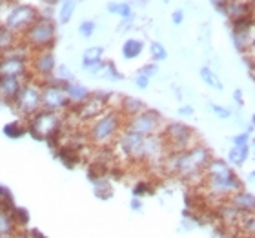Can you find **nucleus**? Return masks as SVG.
<instances>
[{"label": "nucleus", "mask_w": 255, "mask_h": 238, "mask_svg": "<svg viewBox=\"0 0 255 238\" xmlns=\"http://www.w3.org/2000/svg\"><path fill=\"white\" fill-rule=\"evenodd\" d=\"M210 2L217 7L219 13H223V15H224V11H226V4H228L230 0H210Z\"/></svg>", "instance_id": "obj_41"}, {"label": "nucleus", "mask_w": 255, "mask_h": 238, "mask_svg": "<svg viewBox=\"0 0 255 238\" xmlns=\"http://www.w3.org/2000/svg\"><path fill=\"white\" fill-rule=\"evenodd\" d=\"M232 142H234V146H237V148H241V146H250V133L243 131V133H239V135H235V137L232 138Z\"/></svg>", "instance_id": "obj_36"}, {"label": "nucleus", "mask_w": 255, "mask_h": 238, "mask_svg": "<svg viewBox=\"0 0 255 238\" xmlns=\"http://www.w3.org/2000/svg\"><path fill=\"white\" fill-rule=\"evenodd\" d=\"M31 238H46V237H44V235H40L38 231H33V233H31Z\"/></svg>", "instance_id": "obj_46"}, {"label": "nucleus", "mask_w": 255, "mask_h": 238, "mask_svg": "<svg viewBox=\"0 0 255 238\" xmlns=\"http://www.w3.org/2000/svg\"><path fill=\"white\" fill-rule=\"evenodd\" d=\"M26 82V79H0V102L13 106V102Z\"/></svg>", "instance_id": "obj_15"}, {"label": "nucleus", "mask_w": 255, "mask_h": 238, "mask_svg": "<svg viewBox=\"0 0 255 238\" xmlns=\"http://www.w3.org/2000/svg\"><path fill=\"white\" fill-rule=\"evenodd\" d=\"M235 231L243 238H255V211L243 213V217H241Z\"/></svg>", "instance_id": "obj_21"}, {"label": "nucleus", "mask_w": 255, "mask_h": 238, "mask_svg": "<svg viewBox=\"0 0 255 238\" xmlns=\"http://www.w3.org/2000/svg\"><path fill=\"white\" fill-rule=\"evenodd\" d=\"M133 84L137 85L138 89H146L149 85V77H146V75H140L138 73L137 77H135V80H133Z\"/></svg>", "instance_id": "obj_39"}, {"label": "nucleus", "mask_w": 255, "mask_h": 238, "mask_svg": "<svg viewBox=\"0 0 255 238\" xmlns=\"http://www.w3.org/2000/svg\"><path fill=\"white\" fill-rule=\"evenodd\" d=\"M124 120L126 118L121 115L119 109H108L101 117L93 120L88 126V142L95 148H110L115 144L117 137L124 129Z\"/></svg>", "instance_id": "obj_3"}, {"label": "nucleus", "mask_w": 255, "mask_h": 238, "mask_svg": "<svg viewBox=\"0 0 255 238\" xmlns=\"http://www.w3.org/2000/svg\"><path fill=\"white\" fill-rule=\"evenodd\" d=\"M201 185L208 198L215 200V206L228 200L234 193L243 189L239 175L230 167L228 162H224L223 159H215V157H212V160L208 162Z\"/></svg>", "instance_id": "obj_2"}, {"label": "nucleus", "mask_w": 255, "mask_h": 238, "mask_svg": "<svg viewBox=\"0 0 255 238\" xmlns=\"http://www.w3.org/2000/svg\"><path fill=\"white\" fill-rule=\"evenodd\" d=\"M24 44L29 46L33 51H42V49H51L55 40H57V29L51 18L40 16L24 35Z\"/></svg>", "instance_id": "obj_8"}, {"label": "nucleus", "mask_w": 255, "mask_h": 238, "mask_svg": "<svg viewBox=\"0 0 255 238\" xmlns=\"http://www.w3.org/2000/svg\"><path fill=\"white\" fill-rule=\"evenodd\" d=\"M215 213H217V218L221 220V224L230 229H234V231L237 228V224H239L241 217H243V213L235 206H232L228 200H224L219 206H215Z\"/></svg>", "instance_id": "obj_16"}, {"label": "nucleus", "mask_w": 255, "mask_h": 238, "mask_svg": "<svg viewBox=\"0 0 255 238\" xmlns=\"http://www.w3.org/2000/svg\"><path fill=\"white\" fill-rule=\"evenodd\" d=\"M40 18L33 5L13 4L11 0H4L0 4V24L5 26L11 33H24Z\"/></svg>", "instance_id": "obj_4"}, {"label": "nucleus", "mask_w": 255, "mask_h": 238, "mask_svg": "<svg viewBox=\"0 0 255 238\" xmlns=\"http://www.w3.org/2000/svg\"><path fill=\"white\" fill-rule=\"evenodd\" d=\"M27 131V127L20 122H11V124H5L4 127V135L7 138H20L24 133Z\"/></svg>", "instance_id": "obj_30"}, {"label": "nucleus", "mask_w": 255, "mask_h": 238, "mask_svg": "<svg viewBox=\"0 0 255 238\" xmlns=\"http://www.w3.org/2000/svg\"><path fill=\"white\" fill-rule=\"evenodd\" d=\"M138 73H140V75H146V77H149V79H151L153 75L159 73V66H157L155 62L153 64H146L144 68H140V71H138Z\"/></svg>", "instance_id": "obj_38"}, {"label": "nucleus", "mask_w": 255, "mask_h": 238, "mask_svg": "<svg viewBox=\"0 0 255 238\" xmlns=\"http://www.w3.org/2000/svg\"><path fill=\"white\" fill-rule=\"evenodd\" d=\"M144 138L146 137L138 133L123 129L115 140V157H121L128 162H142Z\"/></svg>", "instance_id": "obj_11"}, {"label": "nucleus", "mask_w": 255, "mask_h": 238, "mask_svg": "<svg viewBox=\"0 0 255 238\" xmlns=\"http://www.w3.org/2000/svg\"><path fill=\"white\" fill-rule=\"evenodd\" d=\"M133 2H137V4H146V0H133Z\"/></svg>", "instance_id": "obj_49"}, {"label": "nucleus", "mask_w": 255, "mask_h": 238, "mask_svg": "<svg viewBox=\"0 0 255 238\" xmlns=\"http://www.w3.org/2000/svg\"><path fill=\"white\" fill-rule=\"evenodd\" d=\"M75 5H77V0H62V5H60L59 11V18L62 24H68L71 20V16L75 13Z\"/></svg>", "instance_id": "obj_29"}, {"label": "nucleus", "mask_w": 255, "mask_h": 238, "mask_svg": "<svg viewBox=\"0 0 255 238\" xmlns=\"http://www.w3.org/2000/svg\"><path fill=\"white\" fill-rule=\"evenodd\" d=\"M234 100L237 102L241 107L245 106V100H243V89H235L234 91Z\"/></svg>", "instance_id": "obj_44"}, {"label": "nucleus", "mask_w": 255, "mask_h": 238, "mask_svg": "<svg viewBox=\"0 0 255 238\" xmlns=\"http://www.w3.org/2000/svg\"><path fill=\"white\" fill-rule=\"evenodd\" d=\"M151 193V187H149L148 182H138L135 187H133V196H138V198H142L144 195H148Z\"/></svg>", "instance_id": "obj_37"}, {"label": "nucleus", "mask_w": 255, "mask_h": 238, "mask_svg": "<svg viewBox=\"0 0 255 238\" xmlns=\"http://www.w3.org/2000/svg\"><path fill=\"white\" fill-rule=\"evenodd\" d=\"M29 69H33V73H35L33 79L40 80V82L51 79L55 69H57V60H55V55L51 53V49L35 51L33 59L29 60Z\"/></svg>", "instance_id": "obj_14"}, {"label": "nucleus", "mask_w": 255, "mask_h": 238, "mask_svg": "<svg viewBox=\"0 0 255 238\" xmlns=\"http://www.w3.org/2000/svg\"><path fill=\"white\" fill-rule=\"evenodd\" d=\"M44 2H46L48 5H57L60 2V0H44Z\"/></svg>", "instance_id": "obj_45"}, {"label": "nucleus", "mask_w": 255, "mask_h": 238, "mask_svg": "<svg viewBox=\"0 0 255 238\" xmlns=\"http://www.w3.org/2000/svg\"><path fill=\"white\" fill-rule=\"evenodd\" d=\"M144 51V44L137 38H128L123 44V57L126 60H135Z\"/></svg>", "instance_id": "obj_24"}, {"label": "nucleus", "mask_w": 255, "mask_h": 238, "mask_svg": "<svg viewBox=\"0 0 255 238\" xmlns=\"http://www.w3.org/2000/svg\"><path fill=\"white\" fill-rule=\"evenodd\" d=\"M102 55H104V49L102 48H90L84 51V57H82V69H88L90 66L93 64L101 62L102 60Z\"/></svg>", "instance_id": "obj_25"}, {"label": "nucleus", "mask_w": 255, "mask_h": 238, "mask_svg": "<svg viewBox=\"0 0 255 238\" xmlns=\"http://www.w3.org/2000/svg\"><path fill=\"white\" fill-rule=\"evenodd\" d=\"M160 135L164 137L170 153L188 151L190 148L199 144V138H197V133L193 131V127H190L184 122H168Z\"/></svg>", "instance_id": "obj_7"}, {"label": "nucleus", "mask_w": 255, "mask_h": 238, "mask_svg": "<svg viewBox=\"0 0 255 238\" xmlns=\"http://www.w3.org/2000/svg\"><path fill=\"white\" fill-rule=\"evenodd\" d=\"M179 115H181V117H191V115H193V107L191 106H181Z\"/></svg>", "instance_id": "obj_43"}, {"label": "nucleus", "mask_w": 255, "mask_h": 238, "mask_svg": "<svg viewBox=\"0 0 255 238\" xmlns=\"http://www.w3.org/2000/svg\"><path fill=\"white\" fill-rule=\"evenodd\" d=\"M129 207H131L133 211H142V198H138V196H133L131 202H129Z\"/></svg>", "instance_id": "obj_40"}, {"label": "nucleus", "mask_w": 255, "mask_h": 238, "mask_svg": "<svg viewBox=\"0 0 255 238\" xmlns=\"http://www.w3.org/2000/svg\"><path fill=\"white\" fill-rule=\"evenodd\" d=\"M212 149H208L204 144L199 142L188 151L168 155L162 162V171L166 175L179 176V178L188 180V182L199 180V184H202L204 169H206L208 162L212 160Z\"/></svg>", "instance_id": "obj_1"}, {"label": "nucleus", "mask_w": 255, "mask_h": 238, "mask_svg": "<svg viewBox=\"0 0 255 238\" xmlns=\"http://www.w3.org/2000/svg\"><path fill=\"white\" fill-rule=\"evenodd\" d=\"M171 20H173V24H175V26L182 24V20H184V13H182L181 9L173 11V15H171Z\"/></svg>", "instance_id": "obj_42"}, {"label": "nucleus", "mask_w": 255, "mask_h": 238, "mask_svg": "<svg viewBox=\"0 0 255 238\" xmlns=\"http://www.w3.org/2000/svg\"><path fill=\"white\" fill-rule=\"evenodd\" d=\"M228 202L232 204V206L237 207L241 213H254L255 211V195L250 193V191H246L245 187L230 196Z\"/></svg>", "instance_id": "obj_17"}, {"label": "nucleus", "mask_w": 255, "mask_h": 238, "mask_svg": "<svg viewBox=\"0 0 255 238\" xmlns=\"http://www.w3.org/2000/svg\"><path fill=\"white\" fill-rule=\"evenodd\" d=\"M15 44H16L15 33H11L7 27L0 24V55L4 53V51H7V49H11Z\"/></svg>", "instance_id": "obj_27"}, {"label": "nucleus", "mask_w": 255, "mask_h": 238, "mask_svg": "<svg viewBox=\"0 0 255 238\" xmlns=\"http://www.w3.org/2000/svg\"><path fill=\"white\" fill-rule=\"evenodd\" d=\"M250 5H252V9H254V13H255V0H250Z\"/></svg>", "instance_id": "obj_48"}, {"label": "nucleus", "mask_w": 255, "mask_h": 238, "mask_svg": "<svg viewBox=\"0 0 255 238\" xmlns=\"http://www.w3.org/2000/svg\"><path fill=\"white\" fill-rule=\"evenodd\" d=\"M162 2H164V4H170V2H171V0H162Z\"/></svg>", "instance_id": "obj_51"}, {"label": "nucleus", "mask_w": 255, "mask_h": 238, "mask_svg": "<svg viewBox=\"0 0 255 238\" xmlns=\"http://www.w3.org/2000/svg\"><path fill=\"white\" fill-rule=\"evenodd\" d=\"M11 107H15V111L26 120L37 115L42 109V82L37 79L27 80Z\"/></svg>", "instance_id": "obj_6"}, {"label": "nucleus", "mask_w": 255, "mask_h": 238, "mask_svg": "<svg viewBox=\"0 0 255 238\" xmlns=\"http://www.w3.org/2000/svg\"><path fill=\"white\" fill-rule=\"evenodd\" d=\"M248 180H252V182H255V171H250V173H248Z\"/></svg>", "instance_id": "obj_47"}, {"label": "nucleus", "mask_w": 255, "mask_h": 238, "mask_svg": "<svg viewBox=\"0 0 255 238\" xmlns=\"http://www.w3.org/2000/svg\"><path fill=\"white\" fill-rule=\"evenodd\" d=\"M148 109V106L144 104L142 100H138L135 96H123L121 98V106H119V111L124 118H131L138 113H142Z\"/></svg>", "instance_id": "obj_20"}, {"label": "nucleus", "mask_w": 255, "mask_h": 238, "mask_svg": "<svg viewBox=\"0 0 255 238\" xmlns=\"http://www.w3.org/2000/svg\"><path fill=\"white\" fill-rule=\"evenodd\" d=\"M149 55H151V59L155 62H162L168 57V51H166V48L160 42H151L149 44Z\"/></svg>", "instance_id": "obj_31"}, {"label": "nucleus", "mask_w": 255, "mask_h": 238, "mask_svg": "<svg viewBox=\"0 0 255 238\" xmlns=\"http://www.w3.org/2000/svg\"><path fill=\"white\" fill-rule=\"evenodd\" d=\"M13 207H0V238H15L16 237V222L11 213Z\"/></svg>", "instance_id": "obj_19"}, {"label": "nucleus", "mask_w": 255, "mask_h": 238, "mask_svg": "<svg viewBox=\"0 0 255 238\" xmlns=\"http://www.w3.org/2000/svg\"><path fill=\"white\" fill-rule=\"evenodd\" d=\"M164 118L159 111L155 109H146V111L138 113L135 117L126 118L124 120V129H129L133 133H138L142 137H151V135H160L164 129Z\"/></svg>", "instance_id": "obj_10"}, {"label": "nucleus", "mask_w": 255, "mask_h": 238, "mask_svg": "<svg viewBox=\"0 0 255 238\" xmlns=\"http://www.w3.org/2000/svg\"><path fill=\"white\" fill-rule=\"evenodd\" d=\"M55 79L60 80V82H64V84H68V82H75V75L69 71L68 66H64V64H60V66H57V69H55Z\"/></svg>", "instance_id": "obj_32"}, {"label": "nucleus", "mask_w": 255, "mask_h": 238, "mask_svg": "<svg viewBox=\"0 0 255 238\" xmlns=\"http://www.w3.org/2000/svg\"><path fill=\"white\" fill-rule=\"evenodd\" d=\"M108 11H110V13H115V15H121L123 18H133L131 5L126 4V2H110V4H108Z\"/></svg>", "instance_id": "obj_28"}, {"label": "nucleus", "mask_w": 255, "mask_h": 238, "mask_svg": "<svg viewBox=\"0 0 255 238\" xmlns=\"http://www.w3.org/2000/svg\"><path fill=\"white\" fill-rule=\"evenodd\" d=\"M199 75H201L202 82H204L206 85H210L212 89H217V91H223L224 89L223 80L219 79L217 73H215V71H213L210 66H202L201 71H199Z\"/></svg>", "instance_id": "obj_23"}, {"label": "nucleus", "mask_w": 255, "mask_h": 238, "mask_svg": "<svg viewBox=\"0 0 255 238\" xmlns=\"http://www.w3.org/2000/svg\"><path fill=\"white\" fill-rule=\"evenodd\" d=\"M102 75H104L108 80H115V82H117V80H123L124 79L123 75L117 71V68L113 66V62H106V69H104V73H102Z\"/></svg>", "instance_id": "obj_35"}, {"label": "nucleus", "mask_w": 255, "mask_h": 238, "mask_svg": "<svg viewBox=\"0 0 255 238\" xmlns=\"http://www.w3.org/2000/svg\"><path fill=\"white\" fill-rule=\"evenodd\" d=\"M110 96H112V93H106V91L91 93V96L84 104H80L79 107H75L71 111H75L79 122L91 124L93 120H97V118L101 117L102 113H106L110 109Z\"/></svg>", "instance_id": "obj_12"}, {"label": "nucleus", "mask_w": 255, "mask_h": 238, "mask_svg": "<svg viewBox=\"0 0 255 238\" xmlns=\"http://www.w3.org/2000/svg\"><path fill=\"white\" fill-rule=\"evenodd\" d=\"M210 111H212L219 120H226V118L232 117V109H230V107L219 106V104H213V102H210Z\"/></svg>", "instance_id": "obj_33"}, {"label": "nucleus", "mask_w": 255, "mask_h": 238, "mask_svg": "<svg viewBox=\"0 0 255 238\" xmlns=\"http://www.w3.org/2000/svg\"><path fill=\"white\" fill-rule=\"evenodd\" d=\"M64 127V118L60 113L40 111L27 118V133H31L37 140H55Z\"/></svg>", "instance_id": "obj_5"}, {"label": "nucleus", "mask_w": 255, "mask_h": 238, "mask_svg": "<svg viewBox=\"0 0 255 238\" xmlns=\"http://www.w3.org/2000/svg\"><path fill=\"white\" fill-rule=\"evenodd\" d=\"M64 82L57 80L55 77L42 82V109L51 113L69 111L71 102L68 98V93L64 89Z\"/></svg>", "instance_id": "obj_9"}, {"label": "nucleus", "mask_w": 255, "mask_h": 238, "mask_svg": "<svg viewBox=\"0 0 255 238\" xmlns=\"http://www.w3.org/2000/svg\"><path fill=\"white\" fill-rule=\"evenodd\" d=\"M168 155H170V149L166 146L162 135H151L144 138L142 164H148L151 167H162V162Z\"/></svg>", "instance_id": "obj_13"}, {"label": "nucleus", "mask_w": 255, "mask_h": 238, "mask_svg": "<svg viewBox=\"0 0 255 238\" xmlns=\"http://www.w3.org/2000/svg\"><path fill=\"white\" fill-rule=\"evenodd\" d=\"M97 29V24L93 20H84L82 24L79 26V33L82 35L84 38H90L93 37V33H95Z\"/></svg>", "instance_id": "obj_34"}, {"label": "nucleus", "mask_w": 255, "mask_h": 238, "mask_svg": "<svg viewBox=\"0 0 255 238\" xmlns=\"http://www.w3.org/2000/svg\"><path fill=\"white\" fill-rule=\"evenodd\" d=\"M250 126H252V127H255V115L252 117V124H250Z\"/></svg>", "instance_id": "obj_50"}, {"label": "nucleus", "mask_w": 255, "mask_h": 238, "mask_svg": "<svg viewBox=\"0 0 255 238\" xmlns=\"http://www.w3.org/2000/svg\"><path fill=\"white\" fill-rule=\"evenodd\" d=\"M93 187H95V195L101 198V200H108L113 196V189L110 182L104 178H93Z\"/></svg>", "instance_id": "obj_26"}, {"label": "nucleus", "mask_w": 255, "mask_h": 238, "mask_svg": "<svg viewBox=\"0 0 255 238\" xmlns=\"http://www.w3.org/2000/svg\"><path fill=\"white\" fill-rule=\"evenodd\" d=\"M250 153L252 149L250 146H241V148H237V146H234V148L228 151V162L234 165H245L246 160L250 159Z\"/></svg>", "instance_id": "obj_22"}, {"label": "nucleus", "mask_w": 255, "mask_h": 238, "mask_svg": "<svg viewBox=\"0 0 255 238\" xmlns=\"http://www.w3.org/2000/svg\"><path fill=\"white\" fill-rule=\"evenodd\" d=\"M64 89H66L69 102H71L69 111H71L73 107H79L80 104H84V102L91 96V93L88 91V87H84V85L79 84V82H68V84L64 85Z\"/></svg>", "instance_id": "obj_18"}]
</instances>
